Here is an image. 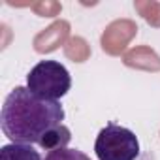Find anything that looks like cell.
<instances>
[{"label": "cell", "mask_w": 160, "mask_h": 160, "mask_svg": "<svg viewBox=\"0 0 160 160\" xmlns=\"http://www.w3.org/2000/svg\"><path fill=\"white\" fill-rule=\"evenodd\" d=\"M94 152L98 160H136L139 156V139L117 122H108L96 136Z\"/></svg>", "instance_id": "obj_3"}, {"label": "cell", "mask_w": 160, "mask_h": 160, "mask_svg": "<svg viewBox=\"0 0 160 160\" xmlns=\"http://www.w3.org/2000/svg\"><path fill=\"white\" fill-rule=\"evenodd\" d=\"M70 139H72L70 128H68L66 124H58V126H55L53 130H49V132L42 138L40 147L51 152V151H57V149H66L68 143H70Z\"/></svg>", "instance_id": "obj_4"}, {"label": "cell", "mask_w": 160, "mask_h": 160, "mask_svg": "<svg viewBox=\"0 0 160 160\" xmlns=\"http://www.w3.org/2000/svg\"><path fill=\"white\" fill-rule=\"evenodd\" d=\"M45 160H91L83 151H79V149H57V151H51L47 152Z\"/></svg>", "instance_id": "obj_6"}, {"label": "cell", "mask_w": 160, "mask_h": 160, "mask_svg": "<svg viewBox=\"0 0 160 160\" xmlns=\"http://www.w3.org/2000/svg\"><path fill=\"white\" fill-rule=\"evenodd\" d=\"M0 160H42V156L32 145L8 143L0 149Z\"/></svg>", "instance_id": "obj_5"}, {"label": "cell", "mask_w": 160, "mask_h": 160, "mask_svg": "<svg viewBox=\"0 0 160 160\" xmlns=\"http://www.w3.org/2000/svg\"><path fill=\"white\" fill-rule=\"evenodd\" d=\"M64 109L58 102L43 100L27 87H15L4 100L0 126L12 143L40 145L42 138L64 124Z\"/></svg>", "instance_id": "obj_1"}, {"label": "cell", "mask_w": 160, "mask_h": 160, "mask_svg": "<svg viewBox=\"0 0 160 160\" xmlns=\"http://www.w3.org/2000/svg\"><path fill=\"white\" fill-rule=\"evenodd\" d=\"M27 89L43 100L58 102L72 89V77L62 62L40 60L27 75Z\"/></svg>", "instance_id": "obj_2"}]
</instances>
